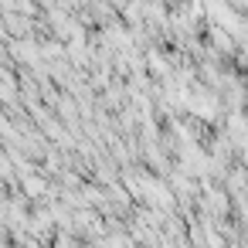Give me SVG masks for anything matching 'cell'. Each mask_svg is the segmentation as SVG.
<instances>
[{"label": "cell", "instance_id": "1", "mask_svg": "<svg viewBox=\"0 0 248 248\" xmlns=\"http://www.w3.org/2000/svg\"><path fill=\"white\" fill-rule=\"evenodd\" d=\"M245 58H248V41H245Z\"/></svg>", "mask_w": 248, "mask_h": 248}]
</instances>
